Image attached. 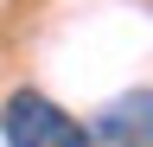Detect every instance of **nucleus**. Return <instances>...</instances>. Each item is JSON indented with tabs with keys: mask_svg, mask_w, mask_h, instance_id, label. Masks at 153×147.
Returning <instances> with one entry per match:
<instances>
[{
	"mask_svg": "<svg viewBox=\"0 0 153 147\" xmlns=\"http://www.w3.org/2000/svg\"><path fill=\"white\" fill-rule=\"evenodd\" d=\"M0 141L7 147H89L83 122L64 102H51L45 90H13L0 102Z\"/></svg>",
	"mask_w": 153,
	"mask_h": 147,
	"instance_id": "f257e3e1",
	"label": "nucleus"
},
{
	"mask_svg": "<svg viewBox=\"0 0 153 147\" xmlns=\"http://www.w3.org/2000/svg\"><path fill=\"white\" fill-rule=\"evenodd\" d=\"M153 96H147V83H134L121 102H108L96 122H83V134L89 147H153Z\"/></svg>",
	"mask_w": 153,
	"mask_h": 147,
	"instance_id": "f03ea898",
	"label": "nucleus"
}]
</instances>
